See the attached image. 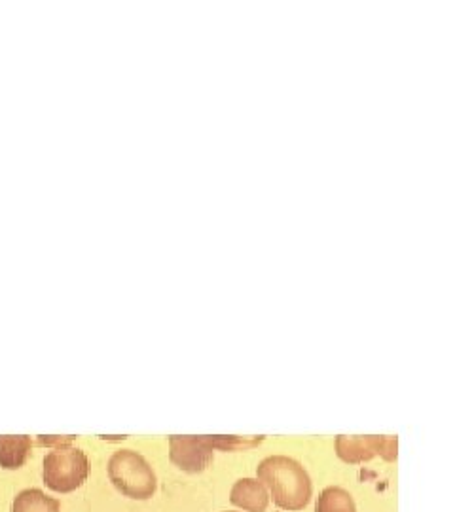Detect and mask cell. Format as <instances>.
I'll list each match as a JSON object with an SVG mask.
<instances>
[{"mask_svg":"<svg viewBox=\"0 0 455 512\" xmlns=\"http://www.w3.org/2000/svg\"><path fill=\"white\" fill-rule=\"evenodd\" d=\"M397 437H336V454L346 463H363L376 456H382L385 461L397 459Z\"/></svg>","mask_w":455,"mask_h":512,"instance_id":"4","label":"cell"},{"mask_svg":"<svg viewBox=\"0 0 455 512\" xmlns=\"http://www.w3.org/2000/svg\"><path fill=\"white\" fill-rule=\"evenodd\" d=\"M262 437L258 439H249V437H213V446L215 450H224V452H232V450H249L255 448L260 442Z\"/></svg>","mask_w":455,"mask_h":512,"instance_id":"10","label":"cell"},{"mask_svg":"<svg viewBox=\"0 0 455 512\" xmlns=\"http://www.w3.org/2000/svg\"><path fill=\"white\" fill-rule=\"evenodd\" d=\"M258 480L270 488L273 503L285 511H302L308 507L313 484L308 471L287 456H270L256 467Z\"/></svg>","mask_w":455,"mask_h":512,"instance_id":"1","label":"cell"},{"mask_svg":"<svg viewBox=\"0 0 455 512\" xmlns=\"http://www.w3.org/2000/svg\"><path fill=\"white\" fill-rule=\"evenodd\" d=\"M109 478L118 492L131 499H150L158 488L154 469L133 450H120L110 458Z\"/></svg>","mask_w":455,"mask_h":512,"instance_id":"2","label":"cell"},{"mask_svg":"<svg viewBox=\"0 0 455 512\" xmlns=\"http://www.w3.org/2000/svg\"><path fill=\"white\" fill-rule=\"evenodd\" d=\"M61 505L54 497H48L42 490H23L14 499L12 512H59Z\"/></svg>","mask_w":455,"mask_h":512,"instance_id":"8","label":"cell"},{"mask_svg":"<svg viewBox=\"0 0 455 512\" xmlns=\"http://www.w3.org/2000/svg\"><path fill=\"white\" fill-rule=\"evenodd\" d=\"M90 475L88 456L69 444L57 446L44 459V482L57 494L78 490Z\"/></svg>","mask_w":455,"mask_h":512,"instance_id":"3","label":"cell"},{"mask_svg":"<svg viewBox=\"0 0 455 512\" xmlns=\"http://www.w3.org/2000/svg\"><path fill=\"white\" fill-rule=\"evenodd\" d=\"M73 437H67V439H59V437H55V439H40L38 440V444H46V446H54V444H59V446H63V444H69Z\"/></svg>","mask_w":455,"mask_h":512,"instance_id":"11","label":"cell"},{"mask_svg":"<svg viewBox=\"0 0 455 512\" xmlns=\"http://www.w3.org/2000/svg\"><path fill=\"white\" fill-rule=\"evenodd\" d=\"M215 458L213 437H171L169 459L184 473H203Z\"/></svg>","mask_w":455,"mask_h":512,"instance_id":"5","label":"cell"},{"mask_svg":"<svg viewBox=\"0 0 455 512\" xmlns=\"http://www.w3.org/2000/svg\"><path fill=\"white\" fill-rule=\"evenodd\" d=\"M315 512H357V505L347 490L330 486L317 497Z\"/></svg>","mask_w":455,"mask_h":512,"instance_id":"9","label":"cell"},{"mask_svg":"<svg viewBox=\"0 0 455 512\" xmlns=\"http://www.w3.org/2000/svg\"><path fill=\"white\" fill-rule=\"evenodd\" d=\"M31 452V439L27 437H0V467L16 471Z\"/></svg>","mask_w":455,"mask_h":512,"instance_id":"7","label":"cell"},{"mask_svg":"<svg viewBox=\"0 0 455 512\" xmlns=\"http://www.w3.org/2000/svg\"><path fill=\"white\" fill-rule=\"evenodd\" d=\"M230 501L245 511L266 512L270 495L258 478H241L230 492Z\"/></svg>","mask_w":455,"mask_h":512,"instance_id":"6","label":"cell"}]
</instances>
